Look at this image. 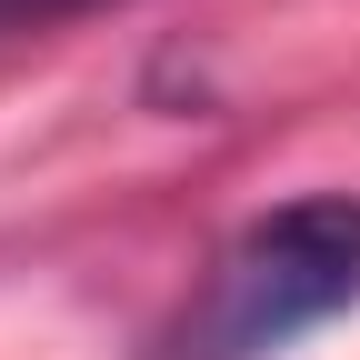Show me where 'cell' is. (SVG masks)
Listing matches in <instances>:
<instances>
[{
    "mask_svg": "<svg viewBox=\"0 0 360 360\" xmlns=\"http://www.w3.org/2000/svg\"><path fill=\"white\" fill-rule=\"evenodd\" d=\"M70 11H101V0H0V30H40V20H70Z\"/></svg>",
    "mask_w": 360,
    "mask_h": 360,
    "instance_id": "obj_2",
    "label": "cell"
},
{
    "mask_svg": "<svg viewBox=\"0 0 360 360\" xmlns=\"http://www.w3.org/2000/svg\"><path fill=\"white\" fill-rule=\"evenodd\" d=\"M340 310H360V191H300L220 250L180 360H281Z\"/></svg>",
    "mask_w": 360,
    "mask_h": 360,
    "instance_id": "obj_1",
    "label": "cell"
}]
</instances>
